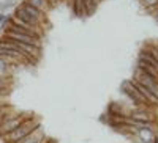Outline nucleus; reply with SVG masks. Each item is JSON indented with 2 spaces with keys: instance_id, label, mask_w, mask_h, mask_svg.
I'll list each match as a JSON object with an SVG mask.
<instances>
[{
  "instance_id": "18",
  "label": "nucleus",
  "mask_w": 158,
  "mask_h": 143,
  "mask_svg": "<svg viewBox=\"0 0 158 143\" xmlns=\"http://www.w3.org/2000/svg\"><path fill=\"white\" fill-rule=\"evenodd\" d=\"M5 21H6V16H5V14H2V16H0V25H3V24H5Z\"/></svg>"
},
{
  "instance_id": "16",
  "label": "nucleus",
  "mask_w": 158,
  "mask_h": 143,
  "mask_svg": "<svg viewBox=\"0 0 158 143\" xmlns=\"http://www.w3.org/2000/svg\"><path fill=\"white\" fill-rule=\"evenodd\" d=\"M8 98H5V96H0V107L2 106H8Z\"/></svg>"
},
{
  "instance_id": "2",
  "label": "nucleus",
  "mask_w": 158,
  "mask_h": 143,
  "mask_svg": "<svg viewBox=\"0 0 158 143\" xmlns=\"http://www.w3.org/2000/svg\"><path fill=\"white\" fill-rule=\"evenodd\" d=\"M135 80L139 82L141 85H144V87H146L149 91L158 99V82H156V80L150 79V77H149L147 74H144L139 68H136V77H135Z\"/></svg>"
},
{
  "instance_id": "11",
  "label": "nucleus",
  "mask_w": 158,
  "mask_h": 143,
  "mask_svg": "<svg viewBox=\"0 0 158 143\" xmlns=\"http://www.w3.org/2000/svg\"><path fill=\"white\" fill-rule=\"evenodd\" d=\"M25 2H27L29 5H32L33 8H36L38 11H41V13H46L48 11H51L52 10V6L48 3V0H25Z\"/></svg>"
},
{
  "instance_id": "3",
  "label": "nucleus",
  "mask_w": 158,
  "mask_h": 143,
  "mask_svg": "<svg viewBox=\"0 0 158 143\" xmlns=\"http://www.w3.org/2000/svg\"><path fill=\"white\" fill-rule=\"evenodd\" d=\"M27 118H30V116L19 115V116H16V118H11V120L2 121V123H0V138H2L3 135H6V134H10V132H13L16 127H19Z\"/></svg>"
},
{
  "instance_id": "4",
  "label": "nucleus",
  "mask_w": 158,
  "mask_h": 143,
  "mask_svg": "<svg viewBox=\"0 0 158 143\" xmlns=\"http://www.w3.org/2000/svg\"><path fill=\"white\" fill-rule=\"evenodd\" d=\"M123 93L128 95L130 99H133V101L138 104V106H141V107H152L150 104H149L146 99H144V96L133 87V83H131L130 80H125V82H123Z\"/></svg>"
},
{
  "instance_id": "7",
  "label": "nucleus",
  "mask_w": 158,
  "mask_h": 143,
  "mask_svg": "<svg viewBox=\"0 0 158 143\" xmlns=\"http://www.w3.org/2000/svg\"><path fill=\"white\" fill-rule=\"evenodd\" d=\"M131 120L142 121V123H153V115L149 107H142L141 110H136L131 113Z\"/></svg>"
},
{
  "instance_id": "14",
  "label": "nucleus",
  "mask_w": 158,
  "mask_h": 143,
  "mask_svg": "<svg viewBox=\"0 0 158 143\" xmlns=\"http://www.w3.org/2000/svg\"><path fill=\"white\" fill-rule=\"evenodd\" d=\"M141 5L149 10H156L158 8V0H141Z\"/></svg>"
},
{
  "instance_id": "1",
  "label": "nucleus",
  "mask_w": 158,
  "mask_h": 143,
  "mask_svg": "<svg viewBox=\"0 0 158 143\" xmlns=\"http://www.w3.org/2000/svg\"><path fill=\"white\" fill-rule=\"evenodd\" d=\"M40 126H41V124H40V120H36V118H33V116H30V118H27L19 127H16L13 132L3 135L2 138H3L5 143H19L24 137H27L29 134H32L33 131H36Z\"/></svg>"
},
{
  "instance_id": "6",
  "label": "nucleus",
  "mask_w": 158,
  "mask_h": 143,
  "mask_svg": "<svg viewBox=\"0 0 158 143\" xmlns=\"http://www.w3.org/2000/svg\"><path fill=\"white\" fill-rule=\"evenodd\" d=\"M13 17L18 19V21H19V22H22V24H25V25H30V27H36V29L41 27V24H40L38 21H35L33 17H30V16L27 14V13H25L24 10H21L19 6H16Z\"/></svg>"
},
{
  "instance_id": "15",
  "label": "nucleus",
  "mask_w": 158,
  "mask_h": 143,
  "mask_svg": "<svg viewBox=\"0 0 158 143\" xmlns=\"http://www.w3.org/2000/svg\"><path fill=\"white\" fill-rule=\"evenodd\" d=\"M0 88H13L11 77H0Z\"/></svg>"
},
{
  "instance_id": "8",
  "label": "nucleus",
  "mask_w": 158,
  "mask_h": 143,
  "mask_svg": "<svg viewBox=\"0 0 158 143\" xmlns=\"http://www.w3.org/2000/svg\"><path fill=\"white\" fill-rule=\"evenodd\" d=\"M19 8L21 10H24L27 14L30 16V17H33L35 21H38L40 24H43L44 22V13H41V11H38L36 8H33L32 5H29L27 2H22L21 5H19Z\"/></svg>"
},
{
  "instance_id": "19",
  "label": "nucleus",
  "mask_w": 158,
  "mask_h": 143,
  "mask_svg": "<svg viewBox=\"0 0 158 143\" xmlns=\"http://www.w3.org/2000/svg\"><path fill=\"white\" fill-rule=\"evenodd\" d=\"M155 17H156V21H158V8L155 10Z\"/></svg>"
},
{
  "instance_id": "13",
  "label": "nucleus",
  "mask_w": 158,
  "mask_h": 143,
  "mask_svg": "<svg viewBox=\"0 0 158 143\" xmlns=\"http://www.w3.org/2000/svg\"><path fill=\"white\" fill-rule=\"evenodd\" d=\"M139 135L142 137V140L146 141V143H150V138H155L152 129H141V131H139Z\"/></svg>"
},
{
  "instance_id": "17",
  "label": "nucleus",
  "mask_w": 158,
  "mask_h": 143,
  "mask_svg": "<svg viewBox=\"0 0 158 143\" xmlns=\"http://www.w3.org/2000/svg\"><path fill=\"white\" fill-rule=\"evenodd\" d=\"M59 2H60V0H48V3H49V5L52 6V8H54V6H56V5H57Z\"/></svg>"
},
{
  "instance_id": "9",
  "label": "nucleus",
  "mask_w": 158,
  "mask_h": 143,
  "mask_svg": "<svg viewBox=\"0 0 158 143\" xmlns=\"http://www.w3.org/2000/svg\"><path fill=\"white\" fill-rule=\"evenodd\" d=\"M130 82L133 83V87L138 90V91H139L142 96H144V99H146V101L150 104V106H156V104H158V99H156V98H155V96H153V95H152V93H150V91H149V90H147L146 87H144V85H141V83H139V82H136L135 79H133V80H130Z\"/></svg>"
},
{
  "instance_id": "12",
  "label": "nucleus",
  "mask_w": 158,
  "mask_h": 143,
  "mask_svg": "<svg viewBox=\"0 0 158 143\" xmlns=\"http://www.w3.org/2000/svg\"><path fill=\"white\" fill-rule=\"evenodd\" d=\"M13 68L15 66H11L10 63L0 60V77H11L13 75Z\"/></svg>"
},
{
  "instance_id": "10",
  "label": "nucleus",
  "mask_w": 158,
  "mask_h": 143,
  "mask_svg": "<svg viewBox=\"0 0 158 143\" xmlns=\"http://www.w3.org/2000/svg\"><path fill=\"white\" fill-rule=\"evenodd\" d=\"M44 140V134L41 131V126H40L36 131H33L32 134H29L27 137H24L19 143H41Z\"/></svg>"
},
{
  "instance_id": "5",
  "label": "nucleus",
  "mask_w": 158,
  "mask_h": 143,
  "mask_svg": "<svg viewBox=\"0 0 158 143\" xmlns=\"http://www.w3.org/2000/svg\"><path fill=\"white\" fill-rule=\"evenodd\" d=\"M5 38H8V40H11V41H16V43H24V44L41 47L40 40H38V38H33V36H27V35H21V33H15V32L5 30Z\"/></svg>"
}]
</instances>
